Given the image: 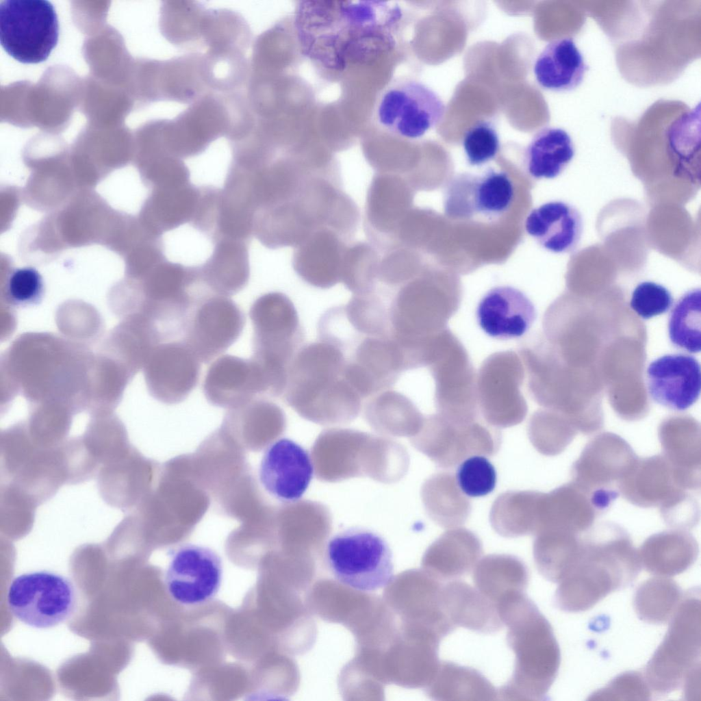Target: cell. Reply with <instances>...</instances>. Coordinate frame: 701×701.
<instances>
[{"label": "cell", "instance_id": "6da1fadb", "mask_svg": "<svg viewBox=\"0 0 701 701\" xmlns=\"http://www.w3.org/2000/svg\"><path fill=\"white\" fill-rule=\"evenodd\" d=\"M400 16L383 2L310 1L298 6L296 24L307 54L339 67L390 46Z\"/></svg>", "mask_w": 701, "mask_h": 701}, {"label": "cell", "instance_id": "7a4b0ae2", "mask_svg": "<svg viewBox=\"0 0 701 701\" xmlns=\"http://www.w3.org/2000/svg\"><path fill=\"white\" fill-rule=\"evenodd\" d=\"M640 568L637 550L624 528L609 522L594 524L579 535L572 564L559 582L555 603L568 612L588 610L630 585Z\"/></svg>", "mask_w": 701, "mask_h": 701}, {"label": "cell", "instance_id": "3957f363", "mask_svg": "<svg viewBox=\"0 0 701 701\" xmlns=\"http://www.w3.org/2000/svg\"><path fill=\"white\" fill-rule=\"evenodd\" d=\"M346 363L342 350L330 342L320 340L301 346L288 367L286 403L318 424L353 420L363 398L345 378Z\"/></svg>", "mask_w": 701, "mask_h": 701}, {"label": "cell", "instance_id": "277c9868", "mask_svg": "<svg viewBox=\"0 0 701 701\" xmlns=\"http://www.w3.org/2000/svg\"><path fill=\"white\" fill-rule=\"evenodd\" d=\"M507 626V642L515 654L511 678L498 691L502 700H543L560 665V650L551 625L524 593L497 605Z\"/></svg>", "mask_w": 701, "mask_h": 701}, {"label": "cell", "instance_id": "5b68a950", "mask_svg": "<svg viewBox=\"0 0 701 701\" xmlns=\"http://www.w3.org/2000/svg\"><path fill=\"white\" fill-rule=\"evenodd\" d=\"M325 559L338 582L358 591L383 589L394 578L388 543L368 528L351 527L333 535L325 546Z\"/></svg>", "mask_w": 701, "mask_h": 701}, {"label": "cell", "instance_id": "8992f818", "mask_svg": "<svg viewBox=\"0 0 701 701\" xmlns=\"http://www.w3.org/2000/svg\"><path fill=\"white\" fill-rule=\"evenodd\" d=\"M700 596L696 589L683 596L663 641L646 667L643 676L655 694L678 689L689 674L700 666Z\"/></svg>", "mask_w": 701, "mask_h": 701}, {"label": "cell", "instance_id": "52a82bcc", "mask_svg": "<svg viewBox=\"0 0 701 701\" xmlns=\"http://www.w3.org/2000/svg\"><path fill=\"white\" fill-rule=\"evenodd\" d=\"M249 317L253 328L251 357L277 383L285 385L289 365L304 337L293 303L282 292H268L253 302Z\"/></svg>", "mask_w": 701, "mask_h": 701}, {"label": "cell", "instance_id": "ba28073f", "mask_svg": "<svg viewBox=\"0 0 701 701\" xmlns=\"http://www.w3.org/2000/svg\"><path fill=\"white\" fill-rule=\"evenodd\" d=\"M62 444L44 448L29 435L3 436L1 463L6 483L20 488L38 505L51 498L67 482Z\"/></svg>", "mask_w": 701, "mask_h": 701}, {"label": "cell", "instance_id": "9c48e42d", "mask_svg": "<svg viewBox=\"0 0 701 701\" xmlns=\"http://www.w3.org/2000/svg\"><path fill=\"white\" fill-rule=\"evenodd\" d=\"M7 603L12 615L21 622L36 628H50L74 613L76 589L63 575L46 570L27 572L12 579Z\"/></svg>", "mask_w": 701, "mask_h": 701}, {"label": "cell", "instance_id": "30bf717a", "mask_svg": "<svg viewBox=\"0 0 701 701\" xmlns=\"http://www.w3.org/2000/svg\"><path fill=\"white\" fill-rule=\"evenodd\" d=\"M59 23L45 0H5L0 4V40L5 51L23 63L44 61L56 46Z\"/></svg>", "mask_w": 701, "mask_h": 701}, {"label": "cell", "instance_id": "8fae6325", "mask_svg": "<svg viewBox=\"0 0 701 701\" xmlns=\"http://www.w3.org/2000/svg\"><path fill=\"white\" fill-rule=\"evenodd\" d=\"M232 92H208L163 125L168 153L181 160L202 153L218 138L231 134L235 125Z\"/></svg>", "mask_w": 701, "mask_h": 701}, {"label": "cell", "instance_id": "7c38bea8", "mask_svg": "<svg viewBox=\"0 0 701 701\" xmlns=\"http://www.w3.org/2000/svg\"><path fill=\"white\" fill-rule=\"evenodd\" d=\"M637 457L620 436L606 433L591 439L571 470L572 483L589 498L599 513L618 497L620 486Z\"/></svg>", "mask_w": 701, "mask_h": 701}, {"label": "cell", "instance_id": "4fadbf2b", "mask_svg": "<svg viewBox=\"0 0 701 701\" xmlns=\"http://www.w3.org/2000/svg\"><path fill=\"white\" fill-rule=\"evenodd\" d=\"M446 111L437 94L413 79L392 82L380 94L374 107L377 124L389 133L417 139L436 126Z\"/></svg>", "mask_w": 701, "mask_h": 701}, {"label": "cell", "instance_id": "5bb4252c", "mask_svg": "<svg viewBox=\"0 0 701 701\" xmlns=\"http://www.w3.org/2000/svg\"><path fill=\"white\" fill-rule=\"evenodd\" d=\"M413 444L439 467L450 468L468 457H491L501 444L500 432L487 422H453L440 414L424 418Z\"/></svg>", "mask_w": 701, "mask_h": 701}, {"label": "cell", "instance_id": "9a60e30c", "mask_svg": "<svg viewBox=\"0 0 701 701\" xmlns=\"http://www.w3.org/2000/svg\"><path fill=\"white\" fill-rule=\"evenodd\" d=\"M245 321L243 311L229 297L207 294L193 308L181 340L201 362L207 364L239 338Z\"/></svg>", "mask_w": 701, "mask_h": 701}, {"label": "cell", "instance_id": "2e32d148", "mask_svg": "<svg viewBox=\"0 0 701 701\" xmlns=\"http://www.w3.org/2000/svg\"><path fill=\"white\" fill-rule=\"evenodd\" d=\"M513 183L504 171L489 168L480 175L459 174L448 184L444 211L453 220H495L510 207Z\"/></svg>", "mask_w": 701, "mask_h": 701}, {"label": "cell", "instance_id": "e0dca14e", "mask_svg": "<svg viewBox=\"0 0 701 701\" xmlns=\"http://www.w3.org/2000/svg\"><path fill=\"white\" fill-rule=\"evenodd\" d=\"M222 575V561L214 550L187 544L170 553L164 581L175 602L183 606H196L216 595Z\"/></svg>", "mask_w": 701, "mask_h": 701}, {"label": "cell", "instance_id": "ac0fdd59", "mask_svg": "<svg viewBox=\"0 0 701 701\" xmlns=\"http://www.w3.org/2000/svg\"><path fill=\"white\" fill-rule=\"evenodd\" d=\"M203 392L207 401L222 407H240L257 397H276L272 382L259 362L231 355L212 362Z\"/></svg>", "mask_w": 701, "mask_h": 701}, {"label": "cell", "instance_id": "d6986e66", "mask_svg": "<svg viewBox=\"0 0 701 701\" xmlns=\"http://www.w3.org/2000/svg\"><path fill=\"white\" fill-rule=\"evenodd\" d=\"M314 474L311 457L300 444L281 438L265 450L259 468V479L266 492L284 502L300 499Z\"/></svg>", "mask_w": 701, "mask_h": 701}, {"label": "cell", "instance_id": "ffe728a7", "mask_svg": "<svg viewBox=\"0 0 701 701\" xmlns=\"http://www.w3.org/2000/svg\"><path fill=\"white\" fill-rule=\"evenodd\" d=\"M620 494L634 505L660 507L662 515L691 496L663 455L637 457L620 484Z\"/></svg>", "mask_w": 701, "mask_h": 701}, {"label": "cell", "instance_id": "44dd1931", "mask_svg": "<svg viewBox=\"0 0 701 701\" xmlns=\"http://www.w3.org/2000/svg\"><path fill=\"white\" fill-rule=\"evenodd\" d=\"M647 387L657 403L684 411L698 400L701 370L698 360L685 354H669L652 361L646 372Z\"/></svg>", "mask_w": 701, "mask_h": 701}, {"label": "cell", "instance_id": "7402d4cb", "mask_svg": "<svg viewBox=\"0 0 701 701\" xmlns=\"http://www.w3.org/2000/svg\"><path fill=\"white\" fill-rule=\"evenodd\" d=\"M480 327L489 336L508 340L525 334L536 318L531 300L509 285L495 287L481 299L476 311Z\"/></svg>", "mask_w": 701, "mask_h": 701}, {"label": "cell", "instance_id": "603a6c76", "mask_svg": "<svg viewBox=\"0 0 701 701\" xmlns=\"http://www.w3.org/2000/svg\"><path fill=\"white\" fill-rule=\"evenodd\" d=\"M201 361L182 340H173L158 349L150 370L155 396L168 404L184 400L196 387Z\"/></svg>", "mask_w": 701, "mask_h": 701}, {"label": "cell", "instance_id": "cb8c5ba5", "mask_svg": "<svg viewBox=\"0 0 701 701\" xmlns=\"http://www.w3.org/2000/svg\"><path fill=\"white\" fill-rule=\"evenodd\" d=\"M344 237L330 228L314 231L296 246L293 267L305 282L327 289L342 281L344 255L347 246Z\"/></svg>", "mask_w": 701, "mask_h": 701}, {"label": "cell", "instance_id": "d4e9b609", "mask_svg": "<svg viewBox=\"0 0 701 701\" xmlns=\"http://www.w3.org/2000/svg\"><path fill=\"white\" fill-rule=\"evenodd\" d=\"M525 230L544 249L555 253H568L580 241L583 219L574 206L563 201H550L529 212Z\"/></svg>", "mask_w": 701, "mask_h": 701}, {"label": "cell", "instance_id": "484cf974", "mask_svg": "<svg viewBox=\"0 0 701 701\" xmlns=\"http://www.w3.org/2000/svg\"><path fill=\"white\" fill-rule=\"evenodd\" d=\"M598 514L588 496L571 482L541 492L537 534L548 531L580 534L594 524Z\"/></svg>", "mask_w": 701, "mask_h": 701}, {"label": "cell", "instance_id": "4316f807", "mask_svg": "<svg viewBox=\"0 0 701 701\" xmlns=\"http://www.w3.org/2000/svg\"><path fill=\"white\" fill-rule=\"evenodd\" d=\"M209 258L199 266L201 281L213 294L227 297L244 289L250 277L248 242L220 238Z\"/></svg>", "mask_w": 701, "mask_h": 701}, {"label": "cell", "instance_id": "83f0119b", "mask_svg": "<svg viewBox=\"0 0 701 701\" xmlns=\"http://www.w3.org/2000/svg\"><path fill=\"white\" fill-rule=\"evenodd\" d=\"M482 553L479 537L458 526L444 532L429 547L423 563L437 579L455 580L469 573Z\"/></svg>", "mask_w": 701, "mask_h": 701}, {"label": "cell", "instance_id": "f1b7e54d", "mask_svg": "<svg viewBox=\"0 0 701 701\" xmlns=\"http://www.w3.org/2000/svg\"><path fill=\"white\" fill-rule=\"evenodd\" d=\"M519 364L513 371L482 373L479 383V400L481 412L487 423L494 427L506 428L520 423L527 412L524 400L518 392L522 377Z\"/></svg>", "mask_w": 701, "mask_h": 701}, {"label": "cell", "instance_id": "f546056e", "mask_svg": "<svg viewBox=\"0 0 701 701\" xmlns=\"http://www.w3.org/2000/svg\"><path fill=\"white\" fill-rule=\"evenodd\" d=\"M442 607L455 627L481 633L500 630L503 623L496 606L468 583L453 580L443 585Z\"/></svg>", "mask_w": 701, "mask_h": 701}, {"label": "cell", "instance_id": "4dcf8cb0", "mask_svg": "<svg viewBox=\"0 0 701 701\" xmlns=\"http://www.w3.org/2000/svg\"><path fill=\"white\" fill-rule=\"evenodd\" d=\"M586 70L583 56L570 38L550 42L539 54L533 66L539 85L557 92L572 90L579 86Z\"/></svg>", "mask_w": 701, "mask_h": 701}, {"label": "cell", "instance_id": "1f68e13d", "mask_svg": "<svg viewBox=\"0 0 701 701\" xmlns=\"http://www.w3.org/2000/svg\"><path fill=\"white\" fill-rule=\"evenodd\" d=\"M637 552L640 565L646 570L669 577L683 572L693 564L698 546L690 533L677 529L650 536Z\"/></svg>", "mask_w": 701, "mask_h": 701}, {"label": "cell", "instance_id": "d6a6232c", "mask_svg": "<svg viewBox=\"0 0 701 701\" xmlns=\"http://www.w3.org/2000/svg\"><path fill=\"white\" fill-rule=\"evenodd\" d=\"M472 578L476 589L497 607L509 596L524 593L529 576L526 565L518 557L492 554L477 562Z\"/></svg>", "mask_w": 701, "mask_h": 701}, {"label": "cell", "instance_id": "836d02e7", "mask_svg": "<svg viewBox=\"0 0 701 701\" xmlns=\"http://www.w3.org/2000/svg\"><path fill=\"white\" fill-rule=\"evenodd\" d=\"M421 495L429 516L441 527H458L470 514V500L452 473L442 472L430 476L422 485Z\"/></svg>", "mask_w": 701, "mask_h": 701}, {"label": "cell", "instance_id": "e575fe53", "mask_svg": "<svg viewBox=\"0 0 701 701\" xmlns=\"http://www.w3.org/2000/svg\"><path fill=\"white\" fill-rule=\"evenodd\" d=\"M541 492L508 491L493 502L489 522L493 529L505 537L536 535Z\"/></svg>", "mask_w": 701, "mask_h": 701}, {"label": "cell", "instance_id": "d590c367", "mask_svg": "<svg viewBox=\"0 0 701 701\" xmlns=\"http://www.w3.org/2000/svg\"><path fill=\"white\" fill-rule=\"evenodd\" d=\"M429 695L439 701L495 700L498 691L478 670L450 661L439 662Z\"/></svg>", "mask_w": 701, "mask_h": 701}, {"label": "cell", "instance_id": "8d00e7d4", "mask_svg": "<svg viewBox=\"0 0 701 701\" xmlns=\"http://www.w3.org/2000/svg\"><path fill=\"white\" fill-rule=\"evenodd\" d=\"M574 155L570 135L561 128H544L533 137L524 157L527 173L535 179L559 176Z\"/></svg>", "mask_w": 701, "mask_h": 701}, {"label": "cell", "instance_id": "74e56055", "mask_svg": "<svg viewBox=\"0 0 701 701\" xmlns=\"http://www.w3.org/2000/svg\"><path fill=\"white\" fill-rule=\"evenodd\" d=\"M138 453L131 446L103 463L97 476L101 496L109 505L127 511L138 497Z\"/></svg>", "mask_w": 701, "mask_h": 701}, {"label": "cell", "instance_id": "f35d334b", "mask_svg": "<svg viewBox=\"0 0 701 701\" xmlns=\"http://www.w3.org/2000/svg\"><path fill=\"white\" fill-rule=\"evenodd\" d=\"M365 411L372 424L397 429L405 435L418 433L424 420L407 396L392 388L368 398Z\"/></svg>", "mask_w": 701, "mask_h": 701}, {"label": "cell", "instance_id": "ab89813d", "mask_svg": "<svg viewBox=\"0 0 701 701\" xmlns=\"http://www.w3.org/2000/svg\"><path fill=\"white\" fill-rule=\"evenodd\" d=\"M683 596L678 584L667 576L648 579L637 588L633 600L635 611L643 621L665 624L674 616Z\"/></svg>", "mask_w": 701, "mask_h": 701}, {"label": "cell", "instance_id": "60d3db41", "mask_svg": "<svg viewBox=\"0 0 701 701\" xmlns=\"http://www.w3.org/2000/svg\"><path fill=\"white\" fill-rule=\"evenodd\" d=\"M580 534L548 531L535 535L533 557L544 577L554 583L563 578L571 565Z\"/></svg>", "mask_w": 701, "mask_h": 701}, {"label": "cell", "instance_id": "b9f144b4", "mask_svg": "<svg viewBox=\"0 0 701 701\" xmlns=\"http://www.w3.org/2000/svg\"><path fill=\"white\" fill-rule=\"evenodd\" d=\"M701 291H687L676 302L670 315L668 333L677 348L691 353L701 350Z\"/></svg>", "mask_w": 701, "mask_h": 701}, {"label": "cell", "instance_id": "7bdbcfd3", "mask_svg": "<svg viewBox=\"0 0 701 701\" xmlns=\"http://www.w3.org/2000/svg\"><path fill=\"white\" fill-rule=\"evenodd\" d=\"M164 8L162 27L170 42L196 48L207 9L194 1L166 2Z\"/></svg>", "mask_w": 701, "mask_h": 701}, {"label": "cell", "instance_id": "ee69618b", "mask_svg": "<svg viewBox=\"0 0 701 701\" xmlns=\"http://www.w3.org/2000/svg\"><path fill=\"white\" fill-rule=\"evenodd\" d=\"M201 193V187L191 182L182 185L160 187L157 196V215L162 231L174 230L191 223Z\"/></svg>", "mask_w": 701, "mask_h": 701}, {"label": "cell", "instance_id": "f6af8a7d", "mask_svg": "<svg viewBox=\"0 0 701 701\" xmlns=\"http://www.w3.org/2000/svg\"><path fill=\"white\" fill-rule=\"evenodd\" d=\"M379 258L378 251L366 243L347 247L344 255L341 282L353 294L370 292L376 281Z\"/></svg>", "mask_w": 701, "mask_h": 701}, {"label": "cell", "instance_id": "bcb514c9", "mask_svg": "<svg viewBox=\"0 0 701 701\" xmlns=\"http://www.w3.org/2000/svg\"><path fill=\"white\" fill-rule=\"evenodd\" d=\"M38 505L14 485L6 483L1 488V531L21 535L32 527Z\"/></svg>", "mask_w": 701, "mask_h": 701}, {"label": "cell", "instance_id": "7dc6e473", "mask_svg": "<svg viewBox=\"0 0 701 701\" xmlns=\"http://www.w3.org/2000/svg\"><path fill=\"white\" fill-rule=\"evenodd\" d=\"M528 435L534 448L541 454L554 456L562 453L573 440L574 432L541 412L530 419Z\"/></svg>", "mask_w": 701, "mask_h": 701}, {"label": "cell", "instance_id": "c3c4849f", "mask_svg": "<svg viewBox=\"0 0 701 701\" xmlns=\"http://www.w3.org/2000/svg\"><path fill=\"white\" fill-rule=\"evenodd\" d=\"M461 490L470 497L487 495L495 488L496 472L484 456L474 455L460 464L455 476Z\"/></svg>", "mask_w": 701, "mask_h": 701}, {"label": "cell", "instance_id": "681fc988", "mask_svg": "<svg viewBox=\"0 0 701 701\" xmlns=\"http://www.w3.org/2000/svg\"><path fill=\"white\" fill-rule=\"evenodd\" d=\"M463 146L467 162L471 166H482L493 160L500 148L494 125L487 120L476 123L465 133Z\"/></svg>", "mask_w": 701, "mask_h": 701}, {"label": "cell", "instance_id": "f907efd6", "mask_svg": "<svg viewBox=\"0 0 701 701\" xmlns=\"http://www.w3.org/2000/svg\"><path fill=\"white\" fill-rule=\"evenodd\" d=\"M672 303V294L665 286L653 281H643L633 291L630 305L640 318L650 319L667 311Z\"/></svg>", "mask_w": 701, "mask_h": 701}, {"label": "cell", "instance_id": "816d5d0a", "mask_svg": "<svg viewBox=\"0 0 701 701\" xmlns=\"http://www.w3.org/2000/svg\"><path fill=\"white\" fill-rule=\"evenodd\" d=\"M652 691L643 676L637 672L623 673L588 700H649Z\"/></svg>", "mask_w": 701, "mask_h": 701}, {"label": "cell", "instance_id": "f5cc1de1", "mask_svg": "<svg viewBox=\"0 0 701 701\" xmlns=\"http://www.w3.org/2000/svg\"><path fill=\"white\" fill-rule=\"evenodd\" d=\"M7 290L11 301L16 304L36 303L43 292L42 277L34 268H18L10 276Z\"/></svg>", "mask_w": 701, "mask_h": 701}, {"label": "cell", "instance_id": "db71d44e", "mask_svg": "<svg viewBox=\"0 0 701 701\" xmlns=\"http://www.w3.org/2000/svg\"><path fill=\"white\" fill-rule=\"evenodd\" d=\"M683 695L689 700H700V666L693 669L686 677L683 684Z\"/></svg>", "mask_w": 701, "mask_h": 701}]
</instances>
